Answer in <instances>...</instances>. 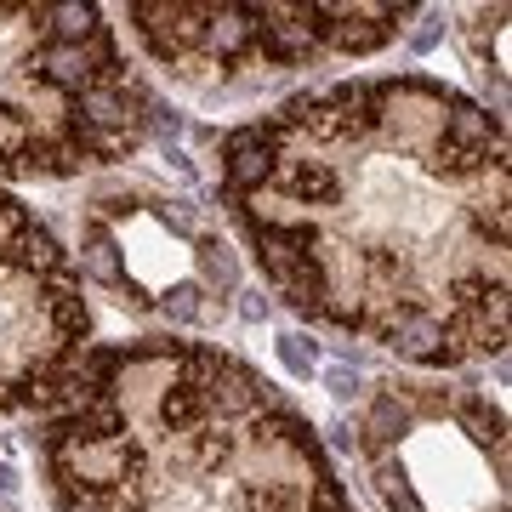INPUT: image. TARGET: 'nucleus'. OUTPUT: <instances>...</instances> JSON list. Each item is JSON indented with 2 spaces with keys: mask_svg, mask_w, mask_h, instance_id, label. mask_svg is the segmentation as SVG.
Returning <instances> with one entry per match:
<instances>
[{
  "mask_svg": "<svg viewBox=\"0 0 512 512\" xmlns=\"http://www.w3.org/2000/svg\"><path fill=\"white\" fill-rule=\"evenodd\" d=\"M404 6H313V40L336 52H382Z\"/></svg>",
  "mask_w": 512,
  "mask_h": 512,
  "instance_id": "1",
  "label": "nucleus"
},
{
  "mask_svg": "<svg viewBox=\"0 0 512 512\" xmlns=\"http://www.w3.org/2000/svg\"><path fill=\"white\" fill-rule=\"evenodd\" d=\"M131 18H137L148 52L160 57V63H183L188 52H200V40H205V6H154V0H137Z\"/></svg>",
  "mask_w": 512,
  "mask_h": 512,
  "instance_id": "2",
  "label": "nucleus"
},
{
  "mask_svg": "<svg viewBox=\"0 0 512 512\" xmlns=\"http://www.w3.org/2000/svg\"><path fill=\"white\" fill-rule=\"evenodd\" d=\"M376 336H382L399 359H416V365H456L450 325H444L439 313H393Z\"/></svg>",
  "mask_w": 512,
  "mask_h": 512,
  "instance_id": "3",
  "label": "nucleus"
},
{
  "mask_svg": "<svg viewBox=\"0 0 512 512\" xmlns=\"http://www.w3.org/2000/svg\"><path fill=\"white\" fill-rule=\"evenodd\" d=\"M222 177H228V194L234 200H251L262 194V183L274 177V143L262 137V126H239L228 131V143H222Z\"/></svg>",
  "mask_w": 512,
  "mask_h": 512,
  "instance_id": "4",
  "label": "nucleus"
},
{
  "mask_svg": "<svg viewBox=\"0 0 512 512\" xmlns=\"http://www.w3.org/2000/svg\"><path fill=\"white\" fill-rule=\"evenodd\" d=\"M251 46H256L251 6H205V40H200V52H211L217 63H239V57H251Z\"/></svg>",
  "mask_w": 512,
  "mask_h": 512,
  "instance_id": "5",
  "label": "nucleus"
},
{
  "mask_svg": "<svg viewBox=\"0 0 512 512\" xmlns=\"http://www.w3.org/2000/svg\"><path fill=\"white\" fill-rule=\"evenodd\" d=\"M404 427H410L404 399H399V393H382V399L370 404V416L359 421V444H365L370 456H376V450H393V444L404 439Z\"/></svg>",
  "mask_w": 512,
  "mask_h": 512,
  "instance_id": "6",
  "label": "nucleus"
},
{
  "mask_svg": "<svg viewBox=\"0 0 512 512\" xmlns=\"http://www.w3.org/2000/svg\"><path fill=\"white\" fill-rule=\"evenodd\" d=\"M80 268L97 279V285H114V291H126V262H120V245L103 222H86V251H80Z\"/></svg>",
  "mask_w": 512,
  "mask_h": 512,
  "instance_id": "7",
  "label": "nucleus"
},
{
  "mask_svg": "<svg viewBox=\"0 0 512 512\" xmlns=\"http://www.w3.org/2000/svg\"><path fill=\"white\" fill-rule=\"evenodd\" d=\"M40 18L52 29V46H86L103 29V12L97 6H40Z\"/></svg>",
  "mask_w": 512,
  "mask_h": 512,
  "instance_id": "8",
  "label": "nucleus"
},
{
  "mask_svg": "<svg viewBox=\"0 0 512 512\" xmlns=\"http://www.w3.org/2000/svg\"><path fill=\"white\" fill-rule=\"evenodd\" d=\"M165 313H171L177 325H211L222 308L200 291V285H171V291H165Z\"/></svg>",
  "mask_w": 512,
  "mask_h": 512,
  "instance_id": "9",
  "label": "nucleus"
},
{
  "mask_svg": "<svg viewBox=\"0 0 512 512\" xmlns=\"http://www.w3.org/2000/svg\"><path fill=\"white\" fill-rule=\"evenodd\" d=\"M200 268H205V279H211L217 291H239V262H234V251H228L222 239H200Z\"/></svg>",
  "mask_w": 512,
  "mask_h": 512,
  "instance_id": "10",
  "label": "nucleus"
},
{
  "mask_svg": "<svg viewBox=\"0 0 512 512\" xmlns=\"http://www.w3.org/2000/svg\"><path fill=\"white\" fill-rule=\"evenodd\" d=\"M274 348H279V365L291 370L296 382H308V376H313V365H319V348H313V342L302 336V330H285V336H279Z\"/></svg>",
  "mask_w": 512,
  "mask_h": 512,
  "instance_id": "11",
  "label": "nucleus"
},
{
  "mask_svg": "<svg viewBox=\"0 0 512 512\" xmlns=\"http://www.w3.org/2000/svg\"><path fill=\"white\" fill-rule=\"evenodd\" d=\"M439 35H444V18H439V12H421L410 46H416V52H433V46H439Z\"/></svg>",
  "mask_w": 512,
  "mask_h": 512,
  "instance_id": "12",
  "label": "nucleus"
},
{
  "mask_svg": "<svg viewBox=\"0 0 512 512\" xmlns=\"http://www.w3.org/2000/svg\"><path fill=\"white\" fill-rule=\"evenodd\" d=\"M325 382H330V393H336V399H353V393H359V370L336 365V370H330V376H325Z\"/></svg>",
  "mask_w": 512,
  "mask_h": 512,
  "instance_id": "13",
  "label": "nucleus"
},
{
  "mask_svg": "<svg viewBox=\"0 0 512 512\" xmlns=\"http://www.w3.org/2000/svg\"><path fill=\"white\" fill-rule=\"evenodd\" d=\"M330 444H336V450H359V421H336V427H330Z\"/></svg>",
  "mask_w": 512,
  "mask_h": 512,
  "instance_id": "14",
  "label": "nucleus"
},
{
  "mask_svg": "<svg viewBox=\"0 0 512 512\" xmlns=\"http://www.w3.org/2000/svg\"><path fill=\"white\" fill-rule=\"evenodd\" d=\"M239 313H245V319H262V313H268V302H262V291H245V302H239Z\"/></svg>",
  "mask_w": 512,
  "mask_h": 512,
  "instance_id": "15",
  "label": "nucleus"
},
{
  "mask_svg": "<svg viewBox=\"0 0 512 512\" xmlns=\"http://www.w3.org/2000/svg\"><path fill=\"white\" fill-rule=\"evenodd\" d=\"M12 490H18V473H12V467L0 461V495H12Z\"/></svg>",
  "mask_w": 512,
  "mask_h": 512,
  "instance_id": "16",
  "label": "nucleus"
}]
</instances>
